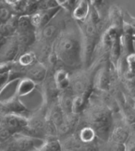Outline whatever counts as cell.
<instances>
[{
    "label": "cell",
    "mask_w": 135,
    "mask_h": 151,
    "mask_svg": "<svg viewBox=\"0 0 135 151\" xmlns=\"http://www.w3.org/2000/svg\"><path fill=\"white\" fill-rule=\"evenodd\" d=\"M81 38L66 32L56 39L53 51L57 60L68 66L76 67L81 63Z\"/></svg>",
    "instance_id": "cell-1"
},
{
    "label": "cell",
    "mask_w": 135,
    "mask_h": 151,
    "mask_svg": "<svg viewBox=\"0 0 135 151\" xmlns=\"http://www.w3.org/2000/svg\"><path fill=\"white\" fill-rule=\"evenodd\" d=\"M92 129L101 138L107 136L111 126V116L106 110L99 109L93 113L92 117Z\"/></svg>",
    "instance_id": "cell-2"
},
{
    "label": "cell",
    "mask_w": 135,
    "mask_h": 151,
    "mask_svg": "<svg viewBox=\"0 0 135 151\" xmlns=\"http://www.w3.org/2000/svg\"><path fill=\"white\" fill-rule=\"evenodd\" d=\"M28 124V119L21 114L6 113L0 118V126L8 130L11 134L21 133Z\"/></svg>",
    "instance_id": "cell-3"
},
{
    "label": "cell",
    "mask_w": 135,
    "mask_h": 151,
    "mask_svg": "<svg viewBox=\"0 0 135 151\" xmlns=\"http://www.w3.org/2000/svg\"><path fill=\"white\" fill-rule=\"evenodd\" d=\"M20 45L15 35H11L5 40L0 47V62H12L17 58Z\"/></svg>",
    "instance_id": "cell-4"
},
{
    "label": "cell",
    "mask_w": 135,
    "mask_h": 151,
    "mask_svg": "<svg viewBox=\"0 0 135 151\" xmlns=\"http://www.w3.org/2000/svg\"><path fill=\"white\" fill-rule=\"evenodd\" d=\"M13 140L9 148L10 151H30L34 148H38L39 146L36 144L38 138L29 136L23 133H17L12 134Z\"/></svg>",
    "instance_id": "cell-5"
},
{
    "label": "cell",
    "mask_w": 135,
    "mask_h": 151,
    "mask_svg": "<svg viewBox=\"0 0 135 151\" xmlns=\"http://www.w3.org/2000/svg\"><path fill=\"white\" fill-rule=\"evenodd\" d=\"M60 9V6H56L55 9L34 11L33 14H31V23L33 27L42 29L51 22V19L59 12Z\"/></svg>",
    "instance_id": "cell-6"
},
{
    "label": "cell",
    "mask_w": 135,
    "mask_h": 151,
    "mask_svg": "<svg viewBox=\"0 0 135 151\" xmlns=\"http://www.w3.org/2000/svg\"><path fill=\"white\" fill-rule=\"evenodd\" d=\"M46 67L43 63L37 62L31 65L29 70H27L26 77L31 79L34 83L36 82H43L46 78Z\"/></svg>",
    "instance_id": "cell-7"
},
{
    "label": "cell",
    "mask_w": 135,
    "mask_h": 151,
    "mask_svg": "<svg viewBox=\"0 0 135 151\" xmlns=\"http://www.w3.org/2000/svg\"><path fill=\"white\" fill-rule=\"evenodd\" d=\"M90 1L89 0H80L72 9V17L74 19L83 22L88 18L90 12Z\"/></svg>",
    "instance_id": "cell-8"
},
{
    "label": "cell",
    "mask_w": 135,
    "mask_h": 151,
    "mask_svg": "<svg viewBox=\"0 0 135 151\" xmlns=\"http://www.w3.org/2000/svg\"><path fill=\"white\" fill-rule=\"evenodd\" d=\"M3 110L5 111V113H16V114H21L26 111V108L24 105L19 100V98L12 97L11 99H9L8 101H6L2 104Z\"/></svg>",
    "instance_id": "cell-9"
},
{
    "label": "cell",
    "mask_w": 135,
    "mask_h": 151,
    "mask_svg": "<svg viewBox=\"0 0 135 151\" xmlns=\"http://www.w3.org/2000/svg\"><path fill=\"white\" fill-rule=\"evenodd\" d=\"M119 30L114 27V26H110L109 28H107L105 32L103 34L102 38H101V45L103 48L105 50H108L112 45L113 42L119 37Z\"/></svg>",
    "instance_id": "cell-10"
},
{
    "label": "cell",
    "mask_w": 135,
    "mask_h": 151,
    "mask_svg": "<svg viewBox=\"0 0 135 151\" xmlns=\"http://www.w3.org/2000/svg\"><path fill=\"white\" fill-rule=\"evenodd\" d=\"M16 38L17 41L20 45V49L22 45L24 47H29V45H33V43L35 40V35L34 30L30 31H23V32H16Z\"/></svg>",
    "instance_id": "cell-11"
},
{
    "label": "cell",
    "mask_w": 135,
    "mask_h": 151,
    "mask_svg": "<svg viewBox=\"0 0 135 151\" xmlns=\"http://www.w3.org/2000/svg\"><path fill=\"white\" fill-rule=\"evenodd\" d=\"M34 88H35V83L34 81H31V79L25 77L21 79L17 85V88H16L17 96H26L30 94Z\"/></svg>",
    "instance_id": "cell-12"
},
{
    "label": "cell",
    "mask_w": 135,
    "mask_h": 151,
    "mask_svg": "<svg viewBox=\"0 0 135 151\" xmlns=\"http://www.w3.org/2000/svg\"><path fill=\"white\" fill-rule=\"evenodd\" d=\"M54 83L57 89L65 90L69 84V73L65 70H59L54 75Z\"/></svg>",
    "instance_id": "cell-13"
},
{
    "label": "cell",
    "mask_w": 135,
    "mask_h": 151,
    "mask_svg": "<svg viewBox=\"0 0 135 151\" xmlns=\"http://www.w3.org/2000/svg\"><path fill=\"white\" fill-rule=\"evenodd\" d=\"M64 113L61 107L59 106V102L54 104V106L51 108L50 113H49V121L53 122L57 127L64 120Z\"/></svg>",
    "instance_id": "cell-14"
},
{
    "label": "cell",
    "mask_w": 135,
    "mask_h": 151,
    "mask_svg": "<svg viewBox=\"0 0 135 151\" xmlns=\"http://www.w3.org/2000/svg\"><path fill=\"white\" fill-rule=\"evenodd\" d=\"M30 30H34L33 25L31 23V15L24 14V15L18 16L16 32H23V31H30Z\"/></svg>",
    "instance_id": "cell-15"
},
{
    "label": "cell",
    "mask_w": 135,
    "mask_h": 151,
    "mask_svg": "<svg viewBox=\"0 0 135 151\" xmlns=\"http://www.w3.org/2000/svg\"><path fill=\"white\" fill-rule=\"evenodd\" d=\"M38 149L40 151H62V147L59 139L51 138L44 141Z\"/></svg>",
    "instance_id": "cell-16"
},
{
    "label": "cell",
    "mask_w": 135,
    "mask_h": 151,
    "mask_svg": "<svg viewBox=\"0 0 135 151\" xmlns=\"http://www.w3.org/2000/svg\"><path fill=\"white\" fill-rule=\"evenodd\" d=\"M96 85L99 89L106 90L108 88L109 85V76L107 70L103 68L99 70V73H97V77H96Z\"/></svg>",
    "instance_id": "cell-17"
},
{
    "label": "cell",
    "mask_w": 135,
    "mask_h": 151,
    "mask_svg": "<svg viewBox=\"0 0 135 151\" xmlns=\"http://www.w3.org/2000/svg\"><path fill=\"white\" fill-rule=\"evenodd\" d=\"M94 136H95V133L91 128V126L85 127V128H83L80 133V141L85 145V144L91 143L94 140Z\"/></svg>",
    "instance_id": "cell-18"
},
{
    "label": "cell",
    "mask_w": 135,
    "mask_h": 151,
    "mask_svg": "<svg viewBox=\"0 0 135 151\" xmlns=\"http://www.w3.org/2000/svg\"><path fill=\"white\" fill-rule=\"evenodd\" d=\"M35 55L34 52H26L19 58V64L23 67H30L35 61Z\"/></svg>",
    "instance_id": "cell-19"
},
{
    "label": "cell",
    "mask_w": 135,
    "mask_h": 151,
    "mask_svg": "<svg viewBox=\"0 0 135 151\" xmlns=\"http://www.w3.org/2000/svg\"><path fill=\"white\" fill-rule=\"evenodd\" d=\"M42 29H43L42 31L43 38L46 39V40H50V39L54 38L56 35V30H57L56 27L54 24H50V22Z\"/></svg>",
    "instance_id": "cell-20"
},
{
    "label": "cell",
    "mask_w": 135,
    "mask_h": 151,
    "mask_svg": "<svg viewBox=\"0 0 135 151\" xmlns=\"http://www.w3.org/2000/svg\"><path fill=\"white\" fill-rule=\"evenodd\" d=\"M113 139L115 142H117L119 145H121L122 143H124L128 137V133L126 132V130L123 128H116L113 132Z\"/></svg>",
    "instance_id": "cell-21"
},
{
    "label": "cell",
    "mask_w": 135,
    "mask_h": 151,
    "mask_svg": "<svg viewBox=\"0 0 135 151\" xmlns=\"http://www.w3.org/2000/svg\"><path fill=\"white\" fill-rule=\"evenodd\" d=\"M56 6H57L56 0H39V1L36 3V11L55 9Z\"/></svg>",
    "instance_id": "cell-22"
},
{
    "label": "cell",
    "mask_w": 135,
    "mask_h": 151,
    "mask_svg": "<svg viewBox=\"0 0 135 151\" xmlns=\"http://www.w3.org/2000/svg\"><path fill=\"white\" fill-rule=\"evenodd\" d=\"M110 19L112 21V25L118 30L119 29V26H121V15L120 11L117 8H112L110 10Z\"/></svg>",
    "instance_id": "cell-23"
},
{
    "label": "cell",
    "mask_w": 135,
    "mask_h": 151,
    "mask_svg": "<svg viewBox=\"0 0 135 151\" xmlns=\"http://www.w3.org/2000/svg\"><path fill=\"white\" fill-rule=\"evenodd\" d=\"M11 15L12 13L7 6H0V24L7 22L11 17Z\"/></svg>",
    "instance_id": "cell-24"
},
{
    "label": "cell",
    "mask_w": 135,
    "mask_h": 151,
    "mask_svg": "<svg viewBox=\"0 0 135 151\" xmlns=\"http://www.w3.org/2000/svg\"><path fill=\"white\" fill-rule=\"evenodd\" d=\"M12 65H13V61L12 62H0V75L8 73L9 71L11 70Z\"/></svg>",
    "instance_id": "cell-25"
},
{
    "label": "cell",
    "mask_w": 135,
    "mask_h": 151,
    "mask_svg": "<svg viewBox=\"0 0 135 151\" xmlns=\"http://www.w3.org/2000/svg\"><path fill=\"white\" fill-rule=\"evenodd\" d=\"M56 2L57 6H60V8H64V6H68V0H56Z\"/></svg>",
    "instance_id": "cell-26"
},
{
    "label": "cell",
    "mask_w": 135,
    "mask_h": 151,
    "mask_svg": "<svg viewBox=\"0 0 135 151\" xmlns=\"http://www.w3.org/2000/svg\"><path fill=\"white\" fill-rule=\"evenodd\" d=\"M4 1H5V3L7 4V5L10 6H13L17 5L19 2L21 1V0H4Z\"/></svg>",
    "instance_id": "cell-27"
},
{
    "label": "cell",
    "mask_w": 135,
    "mask_h": 151,
    "mask_svg": "<svg viewBox=\"0 0 135 151\" xmlns=\"http://www.w3.org/2000/svg\"><path fill=\"white\" fill-rule=\"evenodd\" d=\"M89 1H90L91 6H94V8H97V6L102 3L103 0H89Z\"/></svg>",
    "instance_id": "cell-28"
},
{
    "label": "cell",
    "mask_w": 135,
    "mask_h": 151,
    "mask_svg": "<svg viewBox=\"0 0 135 151\" xmlns=\"http://www.w3.org/2000/svg\"><path fill=\"white\" fill-rule=\"evenodd\" d=\"M77 2H78V0H68V6H70L71 9H73L76 6Z\"/></svg>",
    "instance_id": "cell-29"
},
{
    "label": "cell",
    "mask_w": 135,
    "mask_h": 151,
    "mask_svg": "<svg viewBox=\"0 0 135 151\" xmlns=\"http://www.w3.org/2000/svg\"><path fill=\"white\" fill-rule=\"evenodd\" d=\"M26 2H28V3H30V4H36L39 0H25Z\"/></svg>",
    "instance_id": "cell-30"
},
{
    "label": "cell",
    "mask_w": 135,
    "mask_h": 151,
    "mask_svg": "<svg viewBox=\"0 0 135 151\" xmlns=\"http://www.w3.org/2000/svg\"><path fill=\"white\" fill-rule=\"evenodd\" d=\"M30 151H40L38 148H34V149H31V150H30Z\"/></svg>",
    "instance_id": "cell-31"
},
{
    "label": "cell",
    "mask_w": 135,
    "mask_h": 151,
    "mask_svg": "<svg viewBox=\"0 0 135 151\" xmlns=\"http://www.w3.org/2000/svg\"><path fill=\"white\" fill-rule=\"evenodd\" d=\"M65 151H75V150H72V149H68V148H66V150Z\"/></svg>",
    "instance_id": "cell-32"
},
{
    "label": "cell",
    "mask_w": 135,
    "mask_h": 151,
    "mask_svg": "<svg viewBox=\"0 0 135 151\" xmlns=\"http://www.w3.org/2000/svg\"><path fill=\"white\" fill-rule=\"evenodd\" d=\"M0 151H10L9 149H3V150H0Z\"/></svg>",
    "instance_id": "cell-33"
}]
</instances>
